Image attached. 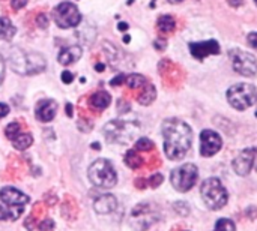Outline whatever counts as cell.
I'll list each match as a JSON object with an SVG mask.
<instances>
[{
    "label": "cell",
    "instance_id": "6da1fadb",
    "mask_svg": "<svg viewBox=\"0 0 257 231\" xmlns=\"http://www.w3.org/2000/svg\"><path fill=\"white\" fill-rule=\"evenodd\" d=\"M163 137H164V152L169 159L178 161L182 159L187 152L191 149L193 131L191 128L179 119H167L163 123Z\"/></svg>",
    "mask_w": 257,
    "mask_h": 231
},
{
    "label": "cell",
    "instance_id": "7a4b0ae2",
    "mask_svg": "<svg viewBox=\"0 0 257 231\" xmlns=\"http://www.w3.org/2000/svg\"><path fill=\"white\" fill-rule=\"evenodd\" d=\"M12 69L20 75H35L45 69V59L39 53L14 48L9 57Z\"/></svg>",
    "mask_w": 257,
    "mask_h": 231
},
{
    "label": "cell",
    "instance_id": "3957f363",
    "mask_svg": "<svg viewBox=\"0 0 257 231\" xmlns=\"http://www.w3.org/2000/svg\"><path fill=\"white\" fill-rule=\"evenodd\" d=\"M140 134V125L133 120H111L104 128V135L110 143L126 144Z\"/></svg>",
    "mask_w": 257,
    "mask_h": 231
},
{
    "label": "cell",
    "instance_id": "277c9868",
    "mask_svg": "<svg viewBox=\"0 0 257 231\" xmlns=\"http://www.w3.org/2000/svg\"><path fill=\"white\" fill-rule=\"evenodd\" d=\"M87 176L95 186L102 189L113 188L117 183L116 170L108 159H96L92 162L87 170Z\"/></svg>",
    "mask_w": 257,
    "mask_h": 231
},
{
    "label": "cell",
    "instance_id": "5b68a950",
    "mask_svg": "<svg viewBox=\"0 0 257 231\" xmlns=\"http://www.w3.org/2000/svg\"><path fill=\"white\" fill-rule=\"evenodd\" d=\"M200 195H202L203 203H205L211 210L223 209V207L227 204V198H229L226 188L223 186V183H221L220 179H217V177L206 179V180L202 183Z\"/></svg>",
    "mask_w": 257,
    "mask_h": 231
},
{
    "label": "cell",
    "instance_id": "8992f818",
    "mask_svg": "<svg viewBox=\"0 0 257 231\" xmlns=\"http://www.w3.org/2000/svg\"><path fill=\"white\" fill-rule=\"evenodd\" d=\"M229 104L239 111H244L257 102V89L248 83H238L227 90Z\"/></svg>",
    "mask_w": 257,
    "mask_h": 231
},
{
    "label": "cell",
    "instance_id": "52a82bcc",
    "mask_svg": "<svg viewBox=\"0 0 257 231\" xmlns=\"http://www.w3.org/2000/svg\"><path fill=\"white\" fill-rule=\"evenodd\" d=\"M197 177H199V168L194 164H184L172 171L170 182L176 191L187 192L196 185Z\"/></svg>",
    "mask_w": 257,
    "mask_h": 231
},
{
    "label": "cell",
    "instance_id": "ba28073f",
    "mask_svg": "<svg viewBox=\"0 0 257 231\" xmlns=\"http://www.w3.org/2000/svg\"><path fill=\"white\" fill-rule=\"evenodd\" d=\"M53 18L60 29H71V27H75L80 24L81 14H80L78 8L75 5H72L71 2H62L54 8Z\"/></svg>",
    "mask_w": 257,
    "mask_h": 231
},
{
    "label": "cell",
    "instance_id": "9c48e42d",
    "mask_svg": "<svg viewBox=\"0 0 257 231\" xmlns=\"http://www.w3.org/2000/svg\"><path fill=\"white\" fill-rule=\"evenodd\" d=\"M0 200L11 209V221H17L21 216L24 206L29 203L27 195L11 186H6L0 191Z\"/></svg>",
    "mask_w": 257,
    "mask_h": 231
},
{
    "label": "cell",
    "instance_id": "30bf717a",
    "mask_svg": "<svg viewBox=\"0 0 257 231\" xmlns=\"http://www.w3.org/2000/svg\"><path fill=\"white\" fill-rule=\"evenodd\" d=\"M229 56H230V60H232V65H233V69L244 75V77H253L257 74V60L254 56H251L250 53L247 51H242L239 48H235V50H230L229 51Z\"/></svg>",
    "mask_w": 257,
    "mask_h": 231
},
{
    "label": "cell",
    "instance_id": "8fae6325",
    "mask_svg": "<svg viewBox=\"0 0 257 231\" xmlns=\"http://www.w3.org/2000/svg\"><path fill=\"white\" fill-rule=\"evenodd\" d=\"M233 168L238 176H247L251 168L257 171V147L242 150L233 161Z\"/></svg>",
    "mask_w": 257,
    "mask_h": 231
},
{
    "label": "cell",
    "instance_id": "7c38bea8",
    "mask_svg": "<svg viewBox=\"0 0 257 231\" xmlns=\"http://www.w3.org/2000/svg\"><path fill=\"white\" fill-rule=\"evenodd\" d=\"M157 219H158V215H157V212L151 210V206L149 204H140V206H137L133 210V215H131V222H133V225L139 231L149 228Z\"/></svg>",
    "mask_w": 257,
    "mask_h": 231
},
{
    "label": "cell",
    "instance_id": "4fadbf2b",
    "mask_svg": "<svg viewBox=\"0 0 257 231\" xmlns=\"http://www.w3.org/2000/svg\"><path fill=\"white\" fill-rule=\"evenodd\" d=\"M223 146V140L221 137L211 129H205L200 134V153L205 158L214 156L217 152H220Z\"/></svg>",
    "mask_w": 257,
    "mask_h": 231
},
{
    "label": "cell",
    "instance_id": "5bb4252c",
    "mask_svg": "<svg viewBox=\"0 0 257 231\" xmlns=\"http://www.w3.org/2000/svg\"><path fill=\"white\" fill-rule=\"evenodd\" d=\"M190 51L194 59L203 60L208 56L218 54L220 53V44L217 41H203V42H191L190 44Z\"/></svg>",
    "mask_w": 257,
    "mask_h": 231
},
{
    "label": "cell",
    "instance_id": "9a60e30c",
    "mask_svg": "<svg viewBox=\"0 0 257 231\" xmlns=\"http://www.w3.org/2000/svg\"><path fill=\"white\" fill-rule=\"evenodd\" d=\"M57 108L59 107L54 99H42L36 104V108H35L36 119L42 123H48L54 119Z\"/></svg>",
    "mask_w": 257,
    "mask_h": 231
},
{
    "label": "cell",
    "instance_id": "2e32d148",
    "mask_svg": "<svg viewBox=\"0 0 257 231\" xmlns=\"http://www.w3.org/2000/svg\"><path fill=\"white\" fill-rule=\"evenodd\" d=\"M117 207V200L113 197V195H101L95 200L93 203V209L96 213L99 215H107V213H111L114 212Z\"/></svg>",
    "mask_w": 257,
    "mask_h": 231
},
{
    "label": "cell",
    "instance_id": "e0dca14e",
    "mask_svg": "<svg viewBox=\"0 0 257 231\" xmlns=\"http://www.w3.org/2000/svg\"><path fill=\"white\" fill-rule=\"evenodd\" d=\"M81 53H83L81 47H78V45H71V47L63 48V50L59 53L57 60H59V63H60V65L68 66V65L75 63V62L81 57Z\"/></svg>",
    "mask_w": 257,
    "mask_h": 231
},
{
    "label": "cell",
    "instance_id": "ac0fdd59",
    "mask_svg": "<svg viewBox=\"0 0 257 231\" xmlns=\"http://www.w3.org/2000/svg\"><path fill=\"white\" fill-rule=\"evenodd\" d=\"M110 102H111V96H110L108 92H104V90H99V92L93 93V95L90 96V99H89L90 107H92L93 110H96V111L105 110V108L110 105Z\"/></svg>",
    "mask_w": 257,
    "mask_h": 231
},
{
    "label": "cell",
    "instance_id": "d6986e66",
    "mask_svg": "<svg viewBox=\"0 0 257 231\" xmlns=\"http://www.w3.org/2000/svg\"><path fill=\"white\" fill-rule=\"evenodd\" d=\"M15 26L11 23V20L6 17H0V39L11 41L15 36Z\"/></svg>",
    "mask_w": 257,
    "mask_h": 231
},
{
    "label": "cell",
    "instance_id": "ffe728a7",
    "mask_svg": "<svg viewBox=\"0 0 257 231\" xmlns=\"http://www.w3.org/2000/svg\"><path fill=\"white\" fill-rule=\"evenodd\" d=\"M155 98H157V90H155V87H154L152 84L148 83V84L145 86L142 95L139 96V102H140L142 105H151V104L155 101Z\"/></svg>",
    "mask_w": 257,
    "mask_h": 231
},
{
    "label": "cell",
    "instance_id": "44dd1931",
    "mask_svg": "<svg viewBox=\"0 0 257 231\" xmlns=\"http://www.w3.org/2000/svg\"><path fill=\"white\" fill-rule=\"evenodd\" d=\"M32 143H33V137L30 134H20L12 140V146L17 150H26L32 146Z\"/></svg>",
    "mask_w": 257,
    "mask_h": 231
},
{
    "label": "cell",
    "instance_id": "7402d4cb",
    "mask_svg": "<svg viewBox=\"0 0 257 231\" xmlns=\"http://www.w3.org/2000/svg\"><path fill=\"white\" fill-rule=\"evenodd\" d=\"M157 26H158V29H160L161 32L169 33V32H173V30H175L176 23H175V18H173L172 15H161V17L158 18Z\"/></svg>",
    "mask_w": 257,
    "mask_h": 231
},
{
    "label": "cell",
    "instance_id": "603a6c76",
    "mask_svg": "<svg viewBox=\"0 0 257 231\" xmlns=\"http://www.w3.org/2000/svg\"><path fill=\"white\" fill-rule=\"evenodd\" d=\"M125 83L130 89H140V87H145L148 84L146 78L140 74H131L125 78Z\"/></svg>",
    "mask_w": 257,
    "mask_h": 231
},
{
    "label": "cell",
    "instance_id": "cb8c5ba5",
    "mask_svg": "<svg viewBox=\"0 0 257 231\" xmlns=\"http://www.w3.org/2000/svg\"><path fill=\"white\" fill-rule=\"evenodd\" d=\"M125 164L130 167V168H139V167H142V164H143V159L139 156V153L136 152V150H130V152H126V155H125Z\"/></svg>",
    "mask_w": 257,
    "mask_h": 231
},
{
    "label": "cell",
    "instance_id": "d4e9b609",
    "mask_svg": "<svg viewBox=\"0 0 257 231\" xmlns=\"http://www.w3.org/2000/svg\"><path fill=\"white\" fill-rule=\"evenodd\" d=\"M214 231H236V227H235V222L232 219L223 218V219L217 221Z\"/></svg>",
    "mask_w": 257,
    "mask_h": 231
},
{
    "label": "cell",
    "instance_id": "484cf974",
    "mask_svg": "<svg viewBox=\"0 0 257 231\" xmlns=\"http://www.w3.org/2000/svg\"><path fill=\"white\" fill-rule=\"evenodd\" d=\"M154 149V143L149 140V138H139L136 141V150H140V152H149Z\"/></svg>",
    "mask_w": 257,
    "mask_h": 231
},
{
    "label": "cell",
    "instance_id": "4316f807",
    "mask_svg": "<svg viewBox=\"0 0 257 231\" xmlns=\"http://www.w3.org/2000/svg\"><path fill=\"white\" fill-rule=\"evenodd\" d=\"M5 135L9 138V140H14L17 135H20V125L17 122H12L6 126L5 129Z\"/></svg>",
    "mask_w": 257,
    "mask_h": 231
},
{
    "label": "cell",
    "instance_id": "83f0119b",
    "mask_svg": "<svg viewBox=\"0 0 257 231\" xmlns=\"http://www.w3.org/2000/svg\"><path fill=\"white\" fill-rule=\"evenodd\" d=\"M48 17L45 15V14H39L38 17H36V26L38 27H41V29H47L48 27Z\"/></svg>",
    "mask_w": 257,
    "mask_h": 231
},
{
    "label": "cell",
    "instance_id": "f1b7e54d",
    "mask_svg": "<svg viewBox=\"0 0 257 231\" xmlns=\"http://www.w3.org/2000/svg\"><path fill=\"white\" fill-rule=\"evenodd\" d=\"M5 219H11V209H8L6 204L0 201V221H5Z\"/></svg>",
    "mask_w": 257,
    "mask_h": 231
},
{
    "label": "cell",
    "instance_id": "f546056e",
    "mask_svg": "<svg viewBox=\"0 0 257 231\" xmlns=\"http://www.w3.org/2000/svg\"><path fill=\"white\" fill-rule=\"evenodd\" d=\"M38 228L41 231H51L54 228V222H53L51 219H45V221H42V222L38 225Z\"/></svg>",
    "mask_w": 257,
    "mask_h": 231
},
{
    "label": "cell",
    "instance_id": "4dcf8cb0",
    "mask_svg": "<svg viewBox=\"0 0 257 231\" xmlns=\"http://www.w3.org/2000/svg\"><path fill=\"white\" fill-rule=\"evenodd\" d=\"M163 176L161 174H154L151 179H149V185L152 186V188H157V186H160L161 183H163Z\"/></svg>",
    "mask_w": 257,
    "mask_h": 231
},
{
    "label": "cell",
    "instance_id": "1f68e13d",
    "mask_svg": "<svg viewBox=\"0 0 257 231\" xmlns=\"http://www.w3.org/2000/svg\"><path fill=\"white\" fill-rule=\"evenodd\" d=\"M247 41H248L250 47H251V48H254V50L257 51V32L250 33V35L247 36Z\"/></svg>",
    "mask_w": 257,
    "mask_h": 231
},
{
    "label": "cell",
    "instance_id": "d6a6232c",
    "mask_svg": "<svg viewBox=\"0 0 257 231\" xmlns=\"http://www.w3.org/2000/svg\"><path fill=\"white\" fill-rule=\"evenodd\" d=\"M72 80H74V75H72V72H69V71H63V72H62V81H63L65 84H69V83H72Z\"/></svg>",
    "mask_w": 257,
    "mask_h": 231
},
{
    "label": "cell",
    "instance_id": "836d02e7",
    "mask_svg": "<svg viewBox=\"0 0 257 231\" xmlns=\"http://www.w3.org/2000/svg\"><path fill=\"white\" fill-rule=\"evenodd\" d=\"M125 78H126V77H125L123 74H120V75L114 77V78L110 81V84H111V86H119V84H123V83H125Z\"/></svg>",
    "mask_w": 257,
    "mask_h": 231
},
{
    "label": "cell",
    "instance_id": "e575fe53",
    "mask_svg": "<svg viewBox=\"0 0 257 231\" xmlns=\"http://www.w3.org/2000/svg\"><path fill=\"white\" fill-rule=\"evenodd\" d=\"M11 5H12V8L14 9H21V8H24L26 5H27V0H12L11 2Z\"/></svg>",
    "mask_w": 257,
    "mask_h": 231
},
{
    "label": "cell",
    "instance_id": "d590c367",
    "mask_svg": "<svg viewBox=\"0 0 257 231\" xmlns=\"http://www.w3.org/2000/svg\"><path fill=\"white\" fill-rule=\"evenodd\" d=\"M8 113H9V107H8L6 104L0 102V120H2L5 116H8Z\"/></svg>",
    "mask_w": 257,
    "mask_h": 231
},
{
    "label": "cell",
    "instance_id": "8d00e7d4",
    "mask_svg": "<svg viewBox=\"0 0 257 231\" xmlns=\"http://www.w3.org/2000/svg\"><path fill=\"white\" fill-rule=\"evenodd\" d=\"M155 48L157 50H166V41L164 39H157L155 41Z\"/></svg>",
    "mask_w": 257,
    "mask_h": 231
},
{
    "label": "cell",
    "instance_id": "74e56055",
    "mask_svg": "<svg viewBox=\"0 0 257 231\" xmlns=\"http://www.w3.org/2000/svg\"><path fill=\"white\" fill-rule=\"evenodd\" d=\"M3 77H5V60H3V57L0 56V84H2V81H3Z\"/></svg>",
    "mask_w": 257,
    "mask_h": 231
},
{
    "label": "cell",
    "instance_id": "f35d334b",
    "mask_svg": "<svg viewBox=\"0 0 257 231\" xmlns=\"http://www.w3.org/2000/svg\"><path fill=\"white\" fill-rule=\"evenodd\" d=\"M72 113H74L72 105H71V104H66V114H68L69 117H72Z\"/></svg>",
    "mask_w": 257,
    "mask_h": 231
},
{
    "label": "cell",
    "instance_id": "ab89813d",
    "mask_svg": "<svg viewBox=\"0 0 257 231\" xmlns=\"http://www.w3.org/2000/svg\"><path fill=\"white\" fill-rule=\"evenodd\" d=\"M229 3L235 5V6H239V5H242V0H229Z\"/></svg>",
    "mask_w": 257,
    "mask_h": 231
},
{
    "label": "cell",
    "instance_id": "60d3db41",
    "mask_svg": "<svg viewBox=\"0 0 257 231\" xmlns=\"http://www.w3.org/2000/svg\"><path fill=\"white\" fill-rule=\"evenodd\" d=\"M117 29H119V30H126V29H128V24H125V23H120V24L117 26Z\"/></svg>",
    "mask_w": 257,
    "mask_h": 231
},
{
    "label": "cell",
    "instance_id": "b9f144b4",
    "mask_svg": "<svg viewBox=\"0 0 257 231\" xmlns=\"http://www.w3.org/2000/svg\"><path fill=\"white\" fill-rule=\"evenodd\" d=\"M95 69H96V71H99V72H102V71H104V65H102V63H99V65H96V66H95Z\"/></svg>",
    "mask_w": 257,
    "mask_h": 231
},
{
    "label": "cell",
    "instance_id": "7bdbcfd3",
    "mask_svg": "<svg viewBox=\"0 0 257 231\" xmlns=\"http://www.w3.org/2000/svg\"><path fill=\"white\" fill-rule=\"evenodd\" d=\"M170 3H181V2H184V0H169Z\"/></svg>",
    "mask_w": 257,
    "mask_h": 231
},
{
    "label": "cell",
    "instance_id": "ee69618b",
    "mask_svg": "<svg viewBox=\"0 0 257 231\" xmlns=\"http://www.w3.org/2000/svg\"><path fill=\"white\" fill-rule=\"evenodd\" d=\"M92 147H93V149H99V144H95V143H93V144H92Z\"/></svg>",
    "mask_w": 257,
    "mask_h": 231
},
{
    "label": "cell",
    "instance_id": "f6af8a7d",
    "mask_svg": "<svg viewBox=\"0 0 257 231\" xmlns=\"http://www.w3.org/2000/svg\"><path fill=\"white\" fill-rule=\"evenodd\" d=\"M254 2H256V5H257V0H254Z\"/></svg>",
    "mask_w": 257,
    "mask_h": 231
},
{
    "label": "cell",
    "instance_id": "bcb514c9",
    "mask_svg": "<svg viewBox=\"0 0 257 231\" xmlns=\"http://www.w3.org/2000/svg\"><path fill=\"white\" fill-rule=\"evenodd\" d=\"M256 116H257V111H256Z\"/></svg>",
    "mask_w": 257,
    "mask_h": 231
}]
</instances>
